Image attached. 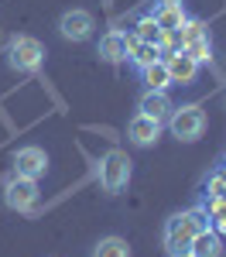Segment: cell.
I'll return each mask as SVG.
<instances>
[{"mask_svg": "<svg viewBox=\"0 0 226 257\" xmlns=\"http://www.w3.org/2000/svg\"><path fill=\"white\" fill-rule=\"evenodd\" d=\"M164 4H182V0H158L154 7H164Z\"/></svg>", "mask_w": 226, "mask_h": 257, "instance_id": "19", "label": "cell"}, {"mask_svg": "<svg viewBox=\"0 0 226 257\" xmlns=\"http://www.w3.org/2000/svg\"><path fill=\"white\" fill-rule=\"evenodd\" d=\"M96 55L103 62H110V65H117V62L127 59V35L123 31H110V35H103L100 45H96Z\"/></svg>", "mask_w": 226, "mask_h": 257, "instance_id": "12", "label": "cell"}, {"mask_svg": "<svg viewBox=\"0 0 226 257\" xmlns=\"http://www.w3.org/2000/svg\"><path fill=\"white\" fill-rule=\"evenodd\" d=\"M182 257H188V254H182Z\"/></svg>", "mask_w": 226, "mask_h": 257, "instance_id": "20", "label": "cell"}, {"mask_svg": "<svg viewBox=\"0 0 226 257\" xmlns=\"http://www.w3.org/2000/svg\"><path fill=\"white\" fill-rule=\"evenodd\" d=\"M161 38H164V31L154 24V18H147V21H141V28H137V41H147V45H161Z\"/></svg>", "mask_w": 226, "mask_h": 257, "instance_id": "18", "label": "cell"}, {"mask_svg": "<svg viewBox=\"0 0 226 257\" xmlns=\"http://www.w3.org/2000/svg\"><path fill=\"white\" fill-rule=\"evenodd\" d=\"M164 123H168V131L178 141L192 144V141H199L205 134V123H209V120H205V110L199 103H185V106H175L171 117L164 120Z\"/></svg>", "mask_w": 226, "mask_h": 257, "instance_id": "3", "label": "cell"}, {"mask_svg": "<svg viewBox=\"0 0 226 257\" xmlns=\"http://www.w3.org/2000/svg\"><path fill=\"white\" fill-rule=\"evenodd\" d=\"M93 257H134V254H130V243L123 237H103L93 247Z\"/></svg>", "mask_w": 226, "mask_h": 257, "instance_id": "17", "label": "cell"}, {"mask_svg": "<svg viewBox=\"0 0 226 257\" xmlns=\"http://www.w3.org/2000/svg\"><path fill=\"white\" fill-rule=\"evenodd\" d=\"M161 127L164 123L137 113V117H130V123H127V141H130L134 148H154L158 138H161Z\"/></svg>", "mask_w": 226, "mask_h": 257, "instance_id": "10", "label": "cell"}, {"mask_svg": "<svg viewBox=\"0 0 226 257\" xmlns=\"http://www.w3.org/2000/svg\"><path fill=\"white\" fill-rule=\"evenodd\" d=\"M188 14H185L182 4H164V7H154V24L161 28V31H178Z\"/></svg>", "mask_w": 226, "mask_h": 257, "instance_id": "14", "label": "cell"}, {"mask_svg": "<svg viewBox=\"0 0 226 257\" xmlns=\"http://www.w3.org/2000/svg\"><path fill=\"white\" fill-rule=\"evenodd\" d=\"M96 175H100L103 192L117 196L120 189H127V185H130V175H134V161L127 158V151H120V148H110V151H106V155L100 158V168H96Z\"/></svg>", "mask_w": 226, "mask_h": 257, "instance_id": "2", "label": "cell"}, {"mask_svg": "<svg viewBox=\"0 0 226 257\" xmlns=\"http://www.w3.org/2000/svg\"><path fill=\"white\" fill-rule=\"evenodd\" d=\"M175 35H178V48H185V52L199 62V65L212 59V38H209L205 21H192V18H188Z\"/></svg>", "mask_w": 226, "mask_h": 257, "instance_id": "5", "label": "cell"}, {"mask_svg": "<svg viewBox=\"0 0 226 257\" xmlns=\"http://www.w3.org/2000/svg\"><path fill=\"white\" fill-rule=\"evenodd\" d=\"M93 28H96V18L89 11H82V7H72V11H65L59 18V35L65 41H76V45L93 38Z\"/></svg>", "mask_w": 226, "mask_h": 257, "instance_id": "7", "label": "cell"}, {"mask_svg": "<svg viewBox=\"0 0 226 257\" xmlns=\"http://www.w3.org/2000/svg\"><path fill=\"white\" fill-rule=\"evenodd\" d=\"M11 165H14V175L38 182V178L48 172V155L41 151L38 144H24V148H18V151H14Z\"/></svg>", "mask_w": 226, "mask_h": 257, "instance_id": "8", "label": "cell"}, {"mask_svg": "<svg viewBox=\"0 0 226 257\" xmlns=\"http://www.w3.org/2000/svg\"><path fill=\"white\" fill-rule=\"evenodd\" d=\"M202 230H209V219H205L199 209H192V213H175V216L164 223V250H168V257L188 254L192 237L202 233Z\"/></svg>", "mask_w": 226, "mask_h": 257, "instance_id": "1", "label": "cell"}, {"mask_svg": "<svg viewBox=\"0 0 226 257\" xmlns=\"http://www.w3.org/2000/svg\"><path fill=\"white\" fill-rule=\"evenodd\" d=\"M164 62V69H168V76H171V86H188V82H195L199 76V62L192 59L185 48H175Z\"/></svg>", "mask_w": 226, "mask_h": 257, "instance_id": "9", "label": "cell"}, {"mask_svg": "<svg viewBox=\"0 0 226 257\" xmlns=\"http://www.w3.org/2000/svg\"><path fill=\"white\" fill-rule=\"evenodd\" d=\"M141 82L144 89H154V93H168V86H171V76H168V69H164V62H151V65H144L141 69Z\"/></svg>", "mask_w": 226, "mask_h": 257, "instance_id": "15", "label": "cell"}, {"mask_svg": "<svg viewBox=\"0 0 226 257\" xmlns=\"http://www.w3.org/2000/svg\"><path fill=\"white\" fill-rule=\"evenodd\" d=\"M223 254V240L216 237L212 230H202L192 237V247H188V257H219Z\"/></svg>", "mask_w": 226, "mask_h": 257, "instance_id": "16", "label": "cell"}, {"mask_svg": "<svg viewBox=\"0 0 226 257\" xmlns=\"http://www.w3.org/2000/svg\"><path fill=\"white\" fill-rule=\"evenodd\" d=\"M171 99H168V93H154V89H144V96L137 99V113H144V117L158 120V123H164V120L171 117Z\"/></svg>", "mask_w": 226, "mask_h": 257, "instance_id": "11", "label": "cell"}, {"mask_svg": "<svg viewBox=\"0 0 226 257\" xmlns=\"http://www.w3.org/2000/svg\"><path fill=\"white\" fill-rule=\"evenodd\" d=\"M38 182H31V178H21V175H11L4 182V202H7V209H14V213H31L35 206H38Z\"/></svg>", "mask_w": 226, "mask_h": 257, "instance_id": "6", "label": "cell"}, {"mask_svg": "<svg viewBox=\"0 0 226 257\" xmlns=\"http://www.w3.org/2000/svg\"><path fill=\"white\" fill-rule=\"evenodd\" d=\"M127 59L134 62L137 69H144V65H151V62L161 59V45H147V41L127 38Z\"/></svg>", "mask_w": 226, "mask_h": 257, "instance_id": "13", "label": "cell"}, {"mask_svg": "<svg viewBox=\"0 0 226 257\" xmlns=\"http://www.w3.org/2000/svg\"><path fill=\"white\" fill-rule=\"evenodd\" d=\"M41 62H45V48H41L38 38H31V35L11 38V45H7V65H11L14 72H21V76L38 72Z\"/></svg>", "mask_w": 226, "mask_h": 257, "instance_id": "4", "label": "cell"}]
</instances>
